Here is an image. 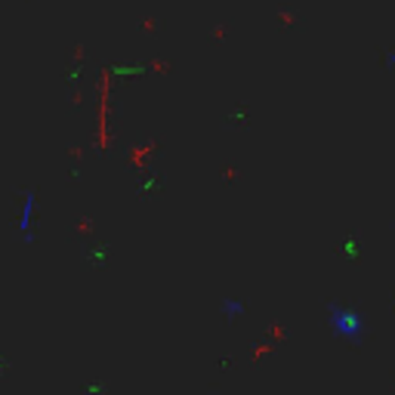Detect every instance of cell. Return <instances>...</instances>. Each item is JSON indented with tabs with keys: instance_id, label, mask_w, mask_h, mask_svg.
<instances>
[{
	"instance_id": "cell-1",
	"label": "cell",
	"mask_w": 395,
	"mask_h": 395,
	"mask_svg": "<svg viewBox=\"0 0 395 395\" xmlns=\"http://www.w3.org/2000/svg\"><path fill=\"white\" fill-rule=\"evenodd\" d=\"M331 327L339 333V337L352 339V337H361V315L352 312V309H333L331 312Z\"/></svg>"
},
{
	"instance_id": "cell-3",
	"label": "cell",
	"mask_w": 395,
	"mask_h": 395,
	"mask_svg": "<svg viewBox=\"0 0 395 395\" xmlns=\"http://www.w3.org/2000/svg\"><path fill=\"white\" fill-rule=\"evenodd\" d=\"M222 312H226V315H244V302H241V300H226V302H222Z\"/></svg>"
},
{
	"instance_id": "cell-2",
	"label": "cell",
	"mask_w": 395,
	"mask_h": 395,
	"mask_svg": "<svg viewBox=\"0 0 395 395\" xmlns=\"http://www.w3.org/2000/svg\"><path fill=\"white\" fill-rule=\"evenodd\" d=\"M34 207H37V195L28 191L22 204V213H19V232L25 235V241H34V235H31V228H34Z\"/></svg>"
}]
</instances>
